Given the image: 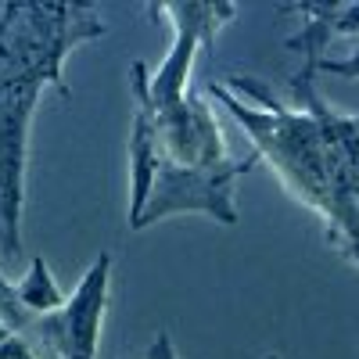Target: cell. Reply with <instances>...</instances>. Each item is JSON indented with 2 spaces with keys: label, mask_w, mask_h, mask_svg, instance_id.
<instances>
[{
  "label": "cell",
  "mask_w": 359,
  "mask_h": 359,
  "mask_svg": "<svg viewBox=\"0 0 359 359\" xmlns=\"http://www.w3.org/2000/svg\"><path fill=\"white\" fill-rule=\"evenodd\" d=\"M219 101L241 130L248 133L255 158L280 176L287 194H294L306 208L331 226L334 223V184L327 169V147L316 118L302 108H291L269 94V86L252 76H233L226 83H208L205 90Z\"/></svg>",
  "instance_id": "obj_1"
},
{
  "label": "cell",
  "mask_w": 359,
  "mask_h": 359,
  "mask_svg": "<svg viewBox=\"0 0 359 359\" xmlns=\"http://www.w3.org/2000/svg\"><path fill=\"white\" fill-rule=\"evenodd\" d=\"M108 25L90 4L76 0H8L0 25V86H54L72 97L65 62L83 43H94Z\"/></svg>",
  "instance_id": "obj_2"
},
{
  "label": "cell",
  "mask_w": 359,
  "mask_h": 359,
  "mask_svg": "<svg viewBox=\"0 0 359 359\" xmlns=\"http://www.w3.org/2000/svg\"><path fill=\"white\" fill-rule=\"evenodd\" d=\"M259 165L255 151L245 158H226L216 165H180V162H162L155 172L151 194H147L140 216L130 223L133 230H147L169 216L184 212H201L223 226H237V180L248 176Z\"/></svg>",
  "instance_id": "obj_3"
},
{
  "label": "cell",
  "mask_w": 359,
  "mask_h": 359,
  "mask_svg": "<svg viewBox=\"0 0 359 359\" xmlns=\"http://www.w3.org/2000/svg\"><path fill=\"white\" fill-rule=\"evenodd\" d=\"M108 291H111V252H97V259L79 277L76 291L65 298V306L50 316H36L18 338L33 345L40 359H97Z\"/></svg>",
  "instance_id": "obj_4"
},
{
  "label": "cell",
  "mask_w": 359,
  "mask_h": 359,
  "mask_svg": "<svg viewBox=\"0 0 359 359\" xmlns=\"http://www.w3.org/2000/svg\"><path fill=\"white\" fill-rule=\"evenodd\" d=\"M291 97L316 118L327 147V169L334 184V223L327 226V237L334 241L359 233V115H341L323 101L316 90V57H306L302 72L291 79Z\"/></svg>",
  "instance_id": "obj_5"
},
{
  "label": "cell",
  "mask_w": 359,
  "mask_h": 359,
  "mask_svg": "<svg viewBox=\"0 0 359 359\" xmlns=\"http://www.w3.org/2000/svg\"><path fill=\"white\" fill-rule=\"evenodd\" d=\"M151 11L155 18L172 22V43L158 72L147 76V101L155 111H165L187 97L198 50H208L216 43V36L237 18V4H226V0H165Z\"/></svg>",
  "instance_id": "obj_6"
},
{
  "label": "cell",
  "mask_w": 359,
  "mask_h": 359,
  "mask_svg": "<svg viewBox=\"0 0 359 359\" xmlns=\"http://www.w3.org/2000/svg\"><path fill=\"white\" fill-rule=\"evenodd\" d=\"M40 94L36 86H0V252L8 262L22 255L29 133Z\"/></svg>",
  "instance_id": "obj_7"
},
{
  "label": "cell",
  "mask_w": 359,
  "mask_h": 359,
  "mask_svg": "<svg viewBox=\"0 0 359 359\" xmlns=\"http://www.w3.org/2000/svg\"><path fill=\"white\" fill-rule=\"evenodd\" d=\"M158 123V144H162V162H180V165H216L226 162V140L216 123L212 97L201 90H187V97L155 111Z\"/></svg>",
  "instance_id": "obj_8"
},
{
  "label": "cell",
  "mask_w": 359,
  "mask_h": 359,
  "mask_svg": "<svg viewBox=\"0 0 359 359\" xmlns=\"http://www.w3.org/2000/svg\"><path fill=\"white\" fill-rule=\"evenodd\" d=\"M133 86V123H130V223L140 216V208L151 194L155 172L162 165V144H158V123L155 108L147 101V65L133 62L130 69Z\"/></svg>",
  "instance_id": "obj_9"
},
{
  "label": "cell",
  "mask_w": 359,
  "mask_h": 359,
  "mask_svg": "<svg viewBox=\"0 0 359 359\" xmlns=\"http://www.w3.org/2000/svg\"><path fill=\"white\" fill-rule=\"evenodd\" d=\"M15 294H18V302L29 316H50L65 306V291L57 287L54 273H50V266L43 255H33V262H29L25 269V277L15 284Z\"/></svg>",
  "instance_id": "obj_10"
},
{
  "label": "cell",
  "mask_w": 359,
  "mask_h": 359,
  "mask_svg": "<svg viewBox=\"0 0 359 359\" xmlns=\"http://www.w3.org/2000/svg\"><path fill=\"white\" fill-rule=\"evenodd\" d=\"M316 72H331L345 79H359V47L348 57H316Z\"/></svg>",
  "instance_id": "obj_11"
},
{
  "label": "cell",
  "mask_w": 359,
  "mask_h": 359,
  "mask_svg": "<svg viewBox=\"0 0 359 359\" xmlns=\"http://www.w3.org/2000/svg\"><path fill=\"white\" fill-rule=\"evenodd\" d=\"M0 359H40V355L33 352V345H29L25 338L11 334V338L0 341Z\"/></svg>",
  "instance_id": "obj_12"
},
{
  "label": "cell",
  "mask_w": 359,
  "mask_h": 359,
  "mask_svg": "<svg viewBox=\"0 0 359 359\" xmlns=\"http://www.w3.org/2000/svg\"><path fill=\"white\" fill-rule=\"evenodd\" d=\"M144 359H180V355H176V348H172L169 331H158V334H155V341L147 345V352H144Z\"/></svg>",
  "instance_id": "obj_13"
},
{
  "label": "cell",
  "mask_w": 359,
  "mask_h": 359,
  "mask_svg": "<svg viewBox=\"0 0 359 359\" xmlns=\"http://www.w3.org/2000/svg\"><path fill=\"white\" fill-rule=\"evenodd\" d=\"M338 252H341V259H348L352 266H359V233H345V237H334L331 241Z\"/></svg>",
  "instance_id": "obj_14"
},
{
  "label": "cell",
  "mask_w": 359,
  "mask_h": 359,
  "mask_svg": "<svg viewBox=\"0 0 359 359\" xmlns=\"http://www.w3.org/2000/svg\"><path fill=\"white\" fill-rule=\"evenodd\" d=\"M4 338H11V327H8L4 320H0V341H4Z\"/></svg>",
  "instance_id": "obj_15"
},
{
  "label": "cell",
  "mask_w": 359,
  "mask_h": 359,
  "mask_svg": "<svg viewBox=\"0 0 359 359\" xmlns=\"http://www.w3.org/2000/svg\"><path fill=\"white\" fill-rule=\"evenodd\" d=\"M4 4H8V0H4ZM4 4H0V25H4Z\"/></svg>",
  "instance_id": "obj_16"
}]
</instances>
